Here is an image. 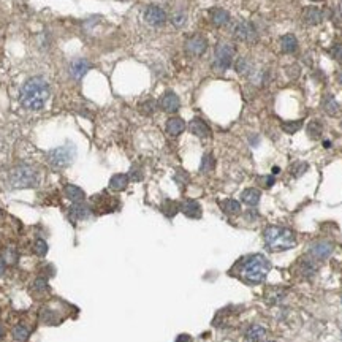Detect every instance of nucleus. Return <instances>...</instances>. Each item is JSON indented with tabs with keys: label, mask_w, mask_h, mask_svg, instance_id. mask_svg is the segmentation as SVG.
I'll return each instance as SVG.
<instances>
[{
	"label": "nucleus",
	"mask_w": 342,
	"mask_h": 342,
	"mask_svg": "<svg viewBox=\"0 0 342 342\" xmlns=\"http://www.w3.org/2000/svg\"><path fill=\"white\" fill-rule=\"evenodd\" d=\"M263 182H265V187H273L274 185V176H266V177H263Z\"/></svg>",
	"instance_id": "nucleus-42"
},
{
	"label": "nucleus",
	"mask_w": 342,
	"mask_h": 342,
	"mask_svg": "<svg viewBox=\"0 0 342 342\" xmlns=\"http://www.w3.org/2000/svg\"><path fill=\"white\" fill-rule=\"evenodd\" d=\"M75 159V147L71 144H65L60 147H56L48 154V162L54 168H65L68 167L71 160Z\"/></svg>",
	"instance_id": "nucleus-5"
},
{
	"label": "nucleus",
	"mask_w": 342,
	"mask_h": 342,
	"mask_svg": "<svg viewBox=\"0 0 342 342\" xmlns=\"http://www.w3.org/2000/svg\"><path fill=\"white\" fill-rule=\"evenodd\" d=\"M3 271H5V265H3V263H0V276L3 274Z\"/></svg>",
	"instance_id": "nucleus-44"
},
{
	"label": "nucleus",
	"mask_w": 342,
	"mask_h": 342,
	"mask_svg": "<svg viewBox=\"0 0 342 342\" xmlns=\"http://www.w3.org/2000/svg\"><path fill=\"white\" fill-rule=\"evenodd\" d=\"M8 182L13 189H30L38 184V174L30 167L19 165L10 171Z\"/></svg>",
	"instance_id": "nucleus-4"
},
{
	"label": "nucleus",
	"mask_w": 342,
	"mask_h": 342,
	"mask_svg": "<svg viewBox=\"0 0 342 342\" xmlns=\"http://www.w3.org/2000/svg\"><path fill=\"white\" fill-rule=\"evenodd\" d=\"M260 198H261V194H260V190H256V189H246L241 194L242 203L247 206H256L260 201Z\"/></svg>",
	"instance_id": "nucleus-22"
},
{
	"label": "nucleus",
	"mask_w": 342,
	"mask_h": 342,
	"mask_svg": "<svg viewBox=\"0 0 342 342\" xmlns=\"http://www.w3.org/2000/svg\"><path fill=\"white\" fill-rule=\"evenodd\" d=\"M179 209L185 217L189 219H200L201 217V206L197 200H184L179 204Z\"/></svg>",
	"instance_id": "nucleus-12"
},
{
	"label": "nucleus",
	"mask_w": 342,
	"mask_h": 342,
	"mask_svg": "<svg viewBox=\"0 0 342 342\" xmlns=\"http://www.w3.org/2000/svg\"><path fill=\"white\" fill-rule=\"evenodd\" d=\"M128 181H130V177H128V174H114L111 179H110V189L114 190V192H120V190H125L127 185H128Z\"/></svg>",
	"instance_id": "nucleus-19"
},
{
	"label": "nucleus",
	"mask_w": 342,
	"mask_h": 342,
	"mask_svg": "<svg viewBox=\"0 0 342 342\" xmlns=\"http://www.w3.org/2000/svg\"><path fill=\"white\" fill-rule=\"evenodd\" d=\"M214 165H216V162H214L212 154H204L201 159V165H200V171L201 173H208V171L214 168Z\"/></svg>",
	"instance_id": "nucleus-32"
},
{
	"label": "nucleus",
	"mask_w": 342,
	"mask_h": 342,
	"mask_svg": "<svg viewBox=\"0 0 342 342\" xmlns=\"http://www.w3.org/2000/svg\"><path fill=\"white\" fill-rule=\"evenodd\" d=\"M92 214V209L89 206H86L84 203H73V206L70 208V217L73 220H84L87 219Z\"/></svg>",
	"instance_id": "nucleus-15"
},
{
	"label": "nucleus",
	"mask_w": 342,
	"mask_h": 342,
	"mask_svg": "<svg viewBox=\"0 0 342 342\" xmlns=\"http://www.w3.org/2000/svg\"><path fill=\"white\" fill-rule=\"evenodd\" d=\"M284 296H285L284 290H281L279 287H273V288L266 290V295H265L266 301L271 303V304H277Z\"/></svg>",
	"instance_id": "nucleus-27"
},
{
	"label": "nucleus",
	"mask_w": 342,
	"mask_h": 342,
	"mask_svg": "<svg viewBox=\"0 0 342 342\" xmlns=\"http://www.w3.org/2000/svg\"><path fill=\"white\" fill-rule=\"evenodd\" d=\"M63 192H65V197L70 200V201H73V203H83L84 201V192L80 189V187H76V185H65V189H63Z\"/></svg>",
	"instance_id": "nucleus-21"
},
{
	"label": "nucleus",
	"mask_w": 342,
	"mask_h": 342,
	"mask_svg": "<svg viewBox=\"0 0 342 342\" xmlns=\"http://www.w3.org/2000/svg\"><path fill=\"white\" fill-rule=\"evenodd\" d=\"M249 70H251V67H249V62L246 59H239L236 62V71L241 75H247Z\"/></svg>",
	"instance_id": "nucleus-37"
},
{
	"label": "nucleus",
	"mask_w": 342,
	"mask_h": 342,
	"mask_svg": "<svg viewBox=\"0 0 342 342\" xmlns=\"http://www.w3.org/2000/svg\"><path fill=\"white\" fill-rule=\"evenodd\" d=\"M159 105L165 113H176L179 110L181 102H179V97H177L173 90H167L165 94L162 95Z\"/></svg>",
	"instance_id": "nucleus-11"
},
{
	"label": "nucleus",
	"mask_w": 342,
	"mask_h": 342,
	"mask_svg": "<svg viewBox=\"0 0 342 342\" xmlns=\"http://www.w3.org/2000/svg\"><path fill=\"white\" fill-rule=\"evenodd\" d=\"M33 252L38 256H45L48 254V244L43 239H37L33 244Z\"/></svg>",
	"instance_id": "nucleus-36"
},
{
	"label": "nucleus",
	"mask_w": 342,
	"mask_h": 342,
	"mask_svg": "<svg viewBox=\"0 0 342 342\" xmlns=\"http://www.w3.org/2000/svg\"><path fill=\"white\" fill-rule=\"evenodd\" d=\"M21 105L28 111H40L49 98V84L40 76L27 80L21 89Z\"/></svg>",
	"instance_id": "nucleus-1"
},
{
	"label": "nucleus",
	"mask_w": 342,
	"mask_h": 342,
	"mask_svg": "<svg viewBox=\"0 0 342 342\" xmlns=\"http://www.w3.org/2000/svg\"><path fill=\"white\" fill-rule=\"evenodd\" d=\"M2 336H3V328H2V325H0V339H2Z\"/></svg>",
	"instance_id": "nucleus-46"
},
{
	"label": "nucleus",
	"mask_w": 342,
	"mask_h": 342,
	"mask_svg": "<svg viewBox=\"0 0 342 342\" xmlns=\"http://www.w3.org/2000/svg\"><path fill=\"white\" fill-rule=\"evenodd\" d=\"M281 49L284 54H293L298 51V38L293 33H287L281 38Z\"/></svg>",
	"instance_id": "nucleus-16"
},
{
	"label": "nucleus",
	"mask_w": 342,
	"mask_h": 342,
	"mask_svg": "<svg viewBox=\"0 0 342 342\" xmlns=\"http://www.w3.org/2000/svg\"><path fill=\"white\" fill-rule=\"evenodd\" d=\"M299 271H301L304 277H311L315 274L317 266H315V263H314V258H303L299 261Z\"/></svg>",
	"instance_id": "nucleus-25"
},
{
	"label": "nucleus",
	"mask_w": 342,
	"mask_h": 342,
	"mask_svg": "<svg viewBox=\"0 0 342 342\" xmlns=\"http://www.w3.org/2000/svg\"><path fill=\"white\" fill-rule=\"evenodd\" d=\"M155 110H157V103H155V100H152V98H149V100H146V102H142L140 105V111L142 114H152V113H155Z\"/></svg>",
	"instance_id": "nucleus-35"
},
{
	"label": "nucleus",
	"mask_w": 342,
	"mask_h": 342,
	"mask_svg": "<svg viewBox=\"0 0 342 342\" xmlns=\"http://www.w3.org/2000/svg\"><path fill=\"white\" fill-rule=\"evenodd\" d=\"M89 68H90V63L87 60L78 59L70 65V75H71V78H75V80H81Z\"/></svg>",
	"instance_id": "nucleus-14"
},
{
	"label": "nucleus",
	"mask_w": 342,
	"mask_h": 342,
	"mask_svg": "<svg viewBox=\"0 0 342 342\" xmlns=\"http://www.w3.org/2000/svg\"><path fill=\"white\" fill-rule=\"evenodd\" d=\"M206 49H208V41L201 35H194V37H190L185 41V53L189 56L194 57L203 56L206 53Z\"/></svg>",
	"instance_id": "nucleus-7"
},
{
	"label": "nucleus",
	"mask_w": 342,
	"mask_h": 342,
	"mask_svg": "<svg viewBox=\"0 0 342 342\" xmlns=\"http://www.w3.org/2000/svg\"><path fill=\"white\" fill-rule=\"evenodd\" d=\"M171 21H173V24H174L176 27H182V26L185 24V14H184V13H176Z\"/></svg>",
	"instance_id": "nucleus-38"
},
{
	"label": "nucleus",
	"mask_w": 342,
	"mask_h": 342,
	"mask_svg": "<svg viewBox=\"0 0 342 342\" xmlns=\"http://www.w3.org/2000/svg\"><path fill=\"white\" fill-rule=\"evenodd\" d=\"M28 336H30V331H28V328L24 326V325H16L13 328V338L19 341V342H24L28 339Z\"/></svg>",
	"instance_id": "nucleus-29"
},
{
	"label": "nucleus",
	"mask_w": 342,
	"mask_h": 342,
	"mask_svg": "<svg viewBox=\"0 0 342 342\" xmlns=\"http://www.w3.org/2000/svg\"><path fill=\"white\" fill-rule=\"evenodd\" d=\"M263 238H265V246L273 252L288 251V249L296 246L295 233L284 227H268L263 233Z\"/></svg>",
	"instance_id": "nucleus-3"
},
{
	"label": "nucleus",
	"mask_w": 342,
	"mask_h": 342,
	"mask_svg": "<svg viewBox=\"0 0 342 342\" xmlns=\"http://www.w3.org/2000/svg\"><path fill=\"white\" fill-rule=\"evenodd\" d=\"M333 244L330 241H318L315 242V244L311 246V251H309V255L311 258L314 260H326L328 256L331 255L333 252Z\"/></svg>",
	"instance_id": "nucleus-10"
},
{
	"label": "nucleus",
	"mask_w": 342,
	"mask_h": 342,
	"mask_svg": "<svg viewBox=\"0 0 342 342\" xmlns=\"http://www.w3.org/2000/svg\"><path fill=\"white\" fill-rule=\"evenodd\" d=\"M189 130H190L192 133H194L195 137H198V138H209V137H211V128H209V125L206 124L203 119H200V117H195V119L190 120Z\"/></svg>",
	"instance_id": "nucleus-13"
},
{
	"label": "nucleus",
	"mask_w": 342,
	"mask_h": 342,
	"mask_svg": "<svg viewBox=\"0 0 342 342\" xmlns=\"http://www.w3.org/2000/svg\"><path fill=\"white\" fill-rule=\"evenodd\" d=\"M33 288L37 290V291H46L49 287H48V284H46L45 279H37V281H35V284H33Z\"/></svg>",
	"instance_id": "nucleus-39"
},
{
	"label": "nucleus",
	"mask_w": 342,
	"mask_h": 342,
	"mask_svg": "<svg viewBox=\"0 0 342 342\" xmlns=\"http://www.w3.org/2000/svg\"><path fill=\"white\" fill-rule=\"evenodd\" d=\"M303 127V120H293V122H282V130L285 132V133H296L299 128Z\"/></svg>",
	"instance_id": "nucleus-33"
},
{
	"label": "nucleus",
	"mask_w": 342,
	"mask_h": 342,
	"mask_svg": "<svg viewBox=\"0 0 342 342\" xmlns=\"http://www.w3.org/2000/svg\"><path fill=\"white\" fill-rule=\"evenodd\" d=\"M233 35L241 41H254L256 38V32L252 24L246 21H238L233 26Z\"/></svg>",
	"instance_id": "nucleus-8"
},
{
	"label": "nucleus",
	"mask_w": 342,
	"mask_h": 342,
	"mask_svg": "<svg viewBox=\"0 0 342 342\" xmlns=\"http://www.w3.org/2000/svg\"><path fill=\"white\" fill-rule=\"evenodd\" d=\"M176 342H192V339H190V336H187V334H179Z\"/></svg>",
	"instance_id": "nucleus-43"
},
{
	"label": "nucleus",
	"mask_w": 342,
	"mask_h": 342,
	"mask_svg": "<svg viewBox=\"0 0 342 342\" xmlns=\"http://www.w3.org/2000/svg\"><path fill=\"white\" fill-rule=\"evenodd\" d=\"M176 181L179 182V184H185L189 181V176L184 173V171H177V174H176Z\"/></svg>",
	"instance_id": "nucleus-40"
},
{
	"label": "nucleus",
	"mask_w": 342,
	"mask_h": 342,
	"mask_svg": "<svg viewBox=\"0 0 342 342\" xmlns=\"http://www.w3.org/2000/svg\"><path fill=\"white\" fill-rule=\"evenodd\" d=\"M341 127H342V122H341Z\"/></svg>",
	"instance_id": "nucleus-47"
},
{
	"label": "nucleus",
	"mask_w": 342,
	"mask_h": 342,
	"mask_svg": "<svg viewBox=\"0 0 342 342\" xmlns=\"http://www.w3.org/2000/svg\"><path fill=\"white\" fill-rule=\"evenodd\" d=\"M323 19V13L322 10L315 8V6H309V8H306L304 11V21L311 26H317L322 23Z\"/></svg>",
	"instance_id": "nucleus-20"
},
{
	"label": "nucleus",
	"mask_w": 342,
	"mask_h": 342,
	"mask_svg": "<svg viewBox=\"0 0 342 342\" xmlns=\"http://www.w3.org/2000/svg\"><path fill=\"white\" fill-rule=\"evenodd\" d=\"M334 57H336V60L339 62V63H342V45L341 46H336L334 48Z\"/></svg>",
	"instance_id": "nucleus-41"
},
{
	"label": "nucleus",
	"mask_w": 342,
	"mask_h": 342,
	"mask_svg": "<svg viewBox=\"0 0 342 342\" xmlns=\"http://www.w3.org/2000/svg\"><path fill=\"white\" fill-rule=\"evenodd\" d=\"M2 258H3V261L6 263V265H13V263H16V260H18V252L14 251L13 247H8V249H5V251H3Z\"/></svg>",
	"instance_id": "nucleus-34"
},
{
	"label": "nucleus",
	"mask_w": 342,
	"mask_h": 342,
	"mask_svg": "<svg viewBox=\"0 0 342 342\" xmlns=\"http://www.w3.org/2000/svg\"><path fill=\"white\" fill-rule=\"evenodd\" d=\"M338 81H339V84L342 86V71H341V73L338 75Z\"/></svg>",
	"instance_id": "nucleus-45"
},
{
	"label": "nucleus",
	"mask_w": 342,
	"mask_h": 342,
	"mask_svg": "<svg viewBox=\"0 0 342 342\" xmlns=\"http://www.w3.org/2000/svg\"><path fill=\"white\" fill-rule=\"evenodd\" d=\"M144 21L149 26H154V27H160L165 24L167 21V13L163 11L160 6L157 5H151L147 6L146 11H144Z\"/></svg>",
	"instance_id": "nucleus-9"
},
{
	"label": "nucleus",
	"mask_w": 342,
	"mask_h": 342,
	"mask_svg": "<svg viewBox=\"0 0 342 342\" xmlns=\"http://www.w3.org/2000/svg\"><path fill=\"white\" fill-rule=\"evenodd\" d=\"M211 21H212L214 26L222 27V26H227L228 23H230V14L222 8H214V10H211Z\"/></svg>",
	"instance_id": "nucleus-18"
},
{
	"label": "nucleus",
	"mask_w": 342,
	"mask_h": 342,
	"mask_svg": "<svg viewBox=\"0 0 342 342\" xmlns=\"http://www.w3.org/2000/svg\"><path fill=\"white\" fill-rule=\"evenodd\" d=\"M216 59H214V65L219 70H227L231 65L233 57H234V48L228 43H220L216 48Z\"/></svg>",
	"instance_id": "nucleus-6"
},
{
	"label": "nucleus",
	"mask_w": 342,
	"mask_h": 342,
	"mask_svg": "<svg viewBox=\"0 0 342 342\" xmlns=\"http://www.w3.org/2000/svg\"><path fill=\"white\" fill-rule=\"evenodd\" d=\"M162 211H163V214H165L167 217H174L176 214H177V211H179V204L177 203H174V201H171V200H167V201H163V204H162Z\"/></svg>",
	"instance_id": "nucleus-30"
},
{
	"label": "nucleus",
	"mask_w": 342,
	"mask_h": 342,
	"mask_svg": "<svg viewBox=\"0 0 342 342\" xmlns=\"http://www.w3.org/2000/svg\"><path fill=\"white\" fill-rule=\"evenodd\" d=\"M309 165L306 162H295L293 165L290 167V174L293 177H301L306 171H308Z\"/></svg>",
	"instance_id": "nucleus-31"
},
{
	"label": "nucleus",
	"mask_w": 342,
	"mask_h": 342,
	"mask_svg": "<svg viewBox=\"0 0 342 342\" xmlns=\"http://www.w3.org/2000/svg\"><path fill=\"white\" fill-rule=\"evenodd\" d=\"M322 108L325 110V113L334 116V114H338V111H339V103L336 102V98H334L333 95H326L322 102Z\"/></svg>",
	"instance_id": "nucleus-26"
},
{
	"label": "nucleus",
	"mask_w": 342,
	"mask_h": 342,
	"mask_svg": "<svg viewBox=\"0 0 342 342\" xmlns=\"http://www.w3.org/2000/svg\"><path fill=\"white\" fill-rule=\"evenodd\" d=\"M220 208H222V211L225 214H228V216H236V214L241 212V204L239 201H236V200H224L222 203H220Z\"/></svg>",
	"instance_id": "nucleus-24"
},
{
	"label": "nucleus",
	"mask_w": 342,
	"mask_h": 342,
	"mask_svg": "<svg viewBox=\"0 0 342 342\" xmlns=\"http://www.w3.org/2000/svg\"><path fill=\"white\" fill-rule=\"evenodd\" d=\"M271 269V263L268 258L261 254L249 255L246 258H242L241 268H239V277L246 284L251 285H258L265 281Z\"/></svg>",
	"instance_id": "nucleus-2"
},
{
	"label": "nucleus",
	"mask_w": 342,
	"mask_h": 342,
	"mask_svg": "<svg viewBox=\"0 0 342 342\" xmlns=\"http://www.w3.org/2000/svg\"><path fill=\"white\" fill-rule=\"evenodd\" d=\"M185 130V122L181 117H170L167 120V132L171 137H177Z\"/></svg>",
	"instance_id": "nucleus-17"
},
{
	"label": "nucleus",
	"mask_w": 342,
	"mask_h": 342,
	"mask_svg": "<svg viewBox=\"0 0 342 342\" xmlns=\"http://www.w3.org/2000/svg\"><path fill=\"white\" fill-rule=\"evenodd\" d=\"M306 130H308V135L312 140H315V138L320 137V135H322L323 125H322L320 120H311V122L308 124V127H306Z\"/></svg>",
	"instance_id": "nucleus-28"
},
{
	"label": "nucleus",
	"mask_w": 342,
	"mask_h": 342,
	"mask_svg": "<svg viewBox=\"0 0 342 342\" xmlns=\"http://www.w3.org/2000/svg\"><path fill=\"white\" fill-rule=\"evenodd\" d=\"M265 336H266V330L260 325H252L246 331V339L249 342H260V341H263Z\"/></svg>",
	"instance_id": "nucleus-23"
}]
</instances>
